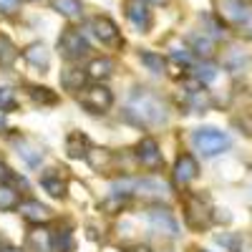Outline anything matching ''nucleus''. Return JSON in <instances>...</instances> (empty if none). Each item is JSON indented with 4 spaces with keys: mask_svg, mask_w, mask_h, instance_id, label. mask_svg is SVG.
Here are the masks:
<instances>
[{
    "mask_svg": "<svg viewBox=\"0 0 252 252\" xmlns=\"http://www.w3.org/2000/svg\"><path fill=\"white\" fill-rule=\"evenodd\" d=\"M124 119L134 126H141V129H154V126H161L166 121V103L154 91L139 89L126 103Z\"/></svg>",
    "mask_w": 252,
    "mask_h": 252,
    "instance_id": "obj_1",
    "label": "nucleus"
},
{
    "mask_svg": "<svg viewBox=\"0 0 252 252\" xmlns=\"http://www.w3.org/2000/svg\"><path fill=\"white\" fill-rule=\"evenodd\" d=\"M114 194L121 197H144V199H164L169 197V184L157 177H121L111 182Z\"/></svg>",
    "mask_w": 252,
    "mask_h": 252,
    "instance_id": "obj_2",
    "label": "nucleus"
},
{
    "mask_svg": "<svg viewBox=\"0 0 252 252\" xmlns=\"http://www.w3.org/2000/svg\"><path fill=\"white\" fill-rule=\"evenodd\" d=\"M192 144L194 149L204 157H217L222 152H227L229 146H232V141H229V136L220 129H215V126H204V129H197L194 136H192Z\"/></svg>",
    "mask_w": 252,
    "mask_h": 252,
    "instance_id": "obj_3",
    "label": "nucleus"
},
{
    "mask_svg": "<svg viewBox=\"0 0 252 252\" xmlns=\"http://www.w3.org/2000/svg\"><path fill=\"white\" fill-rule=\"evenodd\" d=\"M58 51H61V56L66 61H78V58H83L91 51V46H89L86 35H83L81 31L66 28L61 33V38H58Z\"/></svg>",
    "mask_w": 252,
    "mask_h": 252,
    "instance_id": "obj_4",
    "label": "nucleus"
},
{
    "mask_svg": "<svg viewBox=\"0 0 252 252\" xmlns=\"http://www.w3.org/2000/svg\"><path fill=\"white\" fill-rule=\"evenodd\" d=\"M78 101H81L83 109H89L94 114H103L114 103V94H111V89L103 86V83H94V86L83 89V94H81Z\"/></svg>",
    "mask_w": 252,
    "mask_h": 252,
    "instance_id": "obj_5",
    "label": "nucleus"
},
{
    "mask_svg": "<svg viewBox=\"0 0 252 252\" xmlns=\"http://www.w3.org/2000/svg\"><path fill=\"white\" fill-rule=\"evenodd\" d=\"M184 212H187V222L192 229H204L209 222H212V212L202 197L197 194H187L184 199Z\"/></svg>",
    "mask_w": 252,
    "mask_h": 252,
    "instance_id": "obj_6",
    "label": "nucleus"
},
{
    "mask_svg": "<svg viewBox=\"0 0 252 252\" xmlns=\"http://www.w3.org/2000/svg\"><path fill=\"white\" fill-rule=\"evenodd\" d=\"M91 33L101 40L103 46H114V48L124 46V40H121V31L116 28L114 20H111V18H106V15H96V18H91Z\"/></svg>",
    "mask_w": 252,
    "mask_h": 252,
    "instance_id": "obj_7",
    "label": "nucleus"
},
{
    "mask_svg": "<svg viewBox=\"0 0 252 252\" xmlns=\"http://www.w3.org/2000/svg\"><path fill=\"white\" fill-rule=\"evenodd\" d=\"M136 159L144 169H149V172H159L164 166V157H161L159 144L154 139H141L136 144Z\"/></svg>",
    "mask_w": 252,
    "mask_h": 252,
    "instance_id": "obj_8",
    "label": "nucleus"
},
{
    "mask_svg": "<svg viewBox=\"0 0 252 252\" xmlns=\"http://www.w3.org/2000/svg\"><path fill=\"white\" fill-rule=\"evenodd\" d=\"M26 252H56V240H53V232L46 227L35 224L31 232L26 235V242H23Z\"/></svg>",
    "mask_w": 252,
    "mask_h": 252,
    "instance_id": "obj_9",
    "label": "nucleus"
},
{
    "mask_svg": "<svg viewBox=\"0 0 252 252\" xmlns=\"http://www.w3.org/2000/svg\"><path fill=\"white\" fill-rule=\"evenodd\" d=\"M149 224H152V229H154L157 235L179 237V224H177V220L172 217L169 209H161V207L152 209V212H149Z\"/></svg>",
    "mask_w": 252,
    "mask_h": 252,
    "instance_id": "obj_10",
    "label": "nucleus"
},
{
    "mask_svg": "<svg viewBox=\"0 0 252 252\" xmlns=\"http://www.w3.org/2000/svg\"><path fill=\"white\" fill-rule=\"evenodd\" d=\"M220 10L235 26H245L252 20V8L247 0H220Z\"/></svg>",
    "mask_w": 252,
    "mask_h": 252,
    "instance_id": "obj_11",
    "label": "nucleus"
},
{
    "mask_svg": "<svg viewBox=\"0 0 252 252\" xmlns=\"http://www.w3.org/2000/svg\"><path fill=\"white\" fill-rule=\"evenodd\" d=\"M18 209H20V215H23V220H28L31 224H46V222L53 220L51 207H46L43 202H38V199H26V202H20Z\"/></svg>",
    "mask_w": 252,
    "mask_h": 252,
    "instance_id": "obj_12",
    "label": "nucleus"
},
{
    "mask_svg": "<svg viewBox=\"0 0 252 252\" xmlns=\"http://www.w3.org/2000/svg\"><path fill=\"white\" fill-rule=\"evenodd\" d=\"M197 174H199L197 159H194L192 154H179L177 161H174V172H172L174 182H177L179 187H184V184H189V182H194Z\"/></svg>",
    "mask_w": 252,
    "mask_h": 252,
    "instance_id": "obj_13",
    "label": "nucleus"
},
{
    "mask_svg": "<svg viewBox=\"0 0 252 252\" xmlns=\"http://www.w3.org/2000/svg\"><path fill=\"white\" fill-rule=\"evenodd\" d=\"M124 8H126V18H129L141 33L149 31V26H152V10H149V5H146L144 0H129Z\"/></svg>",
    "mask_w": 252,
    "mask_h": 252,
    "instance_id": "obj_14",
    "label": "nucleus"
},
{
    "mask_svg": "<svg viewBox=\"0 0 252 252\" xmlns=\"http://www.w3.org/2000/svg\"><path fill=\"white\" fill-rule=\"evenodd\" d=\"M89 136L83 134V131H71L66 136V152L71 159H83V157H89Z\"/></svg>",
    "mask_w": 252,
    "mask_h": 252,
    "instance_id": "obj_15",
    "label": "nucleus"
},
{
    "mask_svg": "<svg viewBox=\"0 0 252 252\" xmlns=\"http://www.w3.org/2000/svg\"><path fill=\"white\" fill-rule=\"evenodd\" d=\"M23 56H26V61L31 63V66H35V68H40V71H46L48 63H51L48 48H46L43 43H31V46H26V48H23Z\"/></svg>",
    "mask_w": 252,
    "mask_h": 252,
    "instance_id": "obj_16",
    "label": "nucleus"
},
{
    "mask_svg": "<svg viewBox=\"0 0 252 252\" xmlns=\"http://www.w3.org/2000/svg\"><path fill=\"white\" fill-rule=\"evenodd\" d=\"M40 187L46 189V192L56 199H61L63 194H66V179H63L56 169L46 172V174H40Z\"/></svg>",
    "mask_w": 252,
    "mask_h": 252,
    "instance_id": "obj_17",
    "label": "nucleus"
},
{
    "mask_svg": "<svg viewBox=\"0 0 252 252\" xmlns=\"http://www.w3.org/2000/svg\"><path fill=\"white\" fill-rule=\"evenodd\" d=\"M114 73V61L111 58H94L89 63V68H86V76L94 78V81H101V78H109Z\"/></svg>",
    "mask_w": 252,
    "mask_h": 252,
    "instance_id": "obj_18",
    "label": "nucleus"
},
{
    "mask_svg": "<svg viewBox=\"0 0 252 252\" xmlns=\"http://www.w3.org/2000/svg\"><path fill=\"white\" fill-rule=\"evenodd\" d=\"M86 78H89L86 71H81V68H68V71L61 73V83H63V89H66V91H83Z\"/></svg>",
    "mask_w": 252,
    "mask_h": 252,
    "instance_id": "obj_19",
    "label": "nucleus"
},
{
    "mask_svg": "<svg viewBox=\"0 0 252 252\" xmlns=\"http://www.w3.org/2000/svg\"><path fill=\"white\" fill-rule=\"evenodd\" d=\"M51 8L56 13H61L63 18H81L83 15V5H81V0H51Z\"/></svg>",
    "mask_w": 252,
    "mask_h": 252,
    "instance_id": "obj_20",
    "label": "nucleus"
},
{
    "mask_svg": "<svg viewBox=\"0 0 252 252\" xmlns=\"http://www.w3.org/2000/svg\"><path fill=\"white\" fill-rule=\"evenodd\" d=\"M28 96L35 103H43V106H56L58 103V96L51 89H46V86H28Z\"/></svg>",
    "mask_w": 252,
    "mask_h": 252,
    "instance_id": "obj_21",
    "label": "nucleus"
},
{
    "mask_svg": "<svg viewBox=\"0 0 252 252\" xmlns=\"http://www.w3.org/2000/svg\"><path fill=\"white\" fill-rule=\"evenodd\" d=\"M18 204H20V194L13 187L0 184V209H3V212H10V209H18Z\"/></svg>",
    "mask_w": 252,
    "mask_h": 252,
    "instance_id": "obj_22",
    "label": "nucleus"
},
{
    "mask_svg": "<svg viewBox=\"0 0 252 252\" xmlns=\"http://www.w3.org/2000/svg\"><path fill=\"white\" fill-rule=\"evenodd\" d=\"M18 149H20V157H23L31 166H38L40 159H43V152H40L38 146H33L31 141H20V144H18Z\"/></svg>",
    "mask_w": 252,
    "mask_h": 252,
    "instance_id": "obj_23",
    "label": "nucleus"
},
{
    "mask_svg": "<svg viewBox=\"0 0 252 252\" xmlns=\"http://www.w3.org/2000/svg\"><path fill=\"white\" fill-rule=\"evenodd\" d=\"M15 56H18V51L10 43V38L0 33V66H10V63L15 61Z\"/></svg>",
    "mask_w": 252,
    "mask_h": 252,
    "instance_id": "obj_24",
    "label": "nucleus"
},
{
    "mask_svg": "<svg viewBox=\"0 0 252 252\" xmlns=\"http://www.w3.org/2000/svg\"><path fill=\"white\" fill-rule=\"evenodd\" d=\"M189 43H192V51H197L199 56H209L212 53V48H215V40L209 38V35H192L189 38Z\"/></svg>",
    "mask_w": 252,
    "mask_h": 252,
    "instance_id": "obj_25",
    "label": "nucleus"
},
{
    "mask_svg": "<svg viewBox=\"0 0 252 252\" xmlns=\"http://www.w3.org/2000/svg\"><path fill=\"white\" fill-rule=\"evenodd\" d=\"M194 78L199 83H212L217 78V68L212 63H199V66H194Z\"/></svg>",
    "mask_w": 252,
    "mask_h": 252,
    "instance_id": "obj_26",
    "label": "nucleus"
},
{
    "mask_svg": "<svg viewBox=\"0 0 252 252\" xmlns=\"http://www.w3.org/2000/svg\"><path fill=\"white\" fill-rule=\"evenodd\" d=\"M18 109V96L13 89H0V111L8 114V111H15Z\"/></svg>",
    "mask_w": 252,
    "mask_h": 252,
    "instance_id": "obj_27",
    "label": "nucleus"
},
{
    "mask_svg": "<svg viewBox=\"0 0 252 252\" xmlns=\"http://www.w3.org/2000/svg\"><path fill=\"white\" fill-rule=\"evenodd\" d=\"M141 61H144L154 73H161V71L166 68V61H164L161 56H157V53H141Z\"/></svg>",
    "mask_w": 252,
    "mask_h": 252,
    "instance_id": "obj_28",
    "label": "nucleus"
},
{
    "mask_svg": "<svg viewBox=\"0 0 252 252\" xmlns=\"http://www.w3.org/2000/svg\"><path fill=\"white\" fill-rule=\"evenodd\" d=\"M101 207L106 209L109 215H116V212H121V209L126 207V197H121V194H114L111 199H106V202H103Z\"/></svg>",
    "mask_w": 252,
    "mask_h": 252,
    "instance_id": "obj_29",
    "label": "nucleus"
},
{
    "mask_svg": "<svg viewBox=\"0 0 252 252\" xmlns=\"http://www.w3.org/2000/svg\"><path fill=\"white\" fill-rule=\"evenodd\" d=\"M20 10V0H0V13L3 15H15Z\"/></svg>",
    "mask_w": 252,
    "mask_h": 252,
    "instance_id": "obj_30",
    "label": "nucleus"
},
{
    "mask_svg": "<svg viewBox=\"0 0 252 252\" xmlns=\"http://www.w3.org/2000/svg\"><path fill=\"white\" fill-rule=\"evenodd\" d=\"M13 179H18V177L13 174V169H10L5 161H0V184H8V182H13Z\"/></svg>",
    "mask_w": 252,
    "mask_h": 252,
    "instance_id": "obj_31",
    "label": "nucleus"
},
{
    "mask_svg": "<svg viewBox=\"0 0 252 252\" xmlns=\"http://www.w3.org/2000/svg\"><path fill=\"white\" fill-rule=\"evenodd\" d=\"M124 252H154L149 245H131V247H126Z\"/></svg>",
    "mask_w": 252,
    "mask_h": 252,
    "instance_id": "obj_32",
    "label": "nucleus"
},
{
    "mask_svg": "<svg viewBox=\"0 0 252 252\" xmlns=\"http://www.w3.org/2000/svg\"><path fill=\"white\" fill-rule=\"evenodd\" d=\"M0 252H20V250H15V247L8 245V242H0Z\"/></svg>",
    "mask_w": 252,
    "mask_h": 252,
    "instance_id": "obj_33",
    "label": "nucleus"
},
{
    "mask_svg": "<svg viewBox=\"0 0 252 252\" xmlns=\"http://www.w3.org/2000/svg\"><path fill=\"white\" fill-rule=\"evenodd\" d=\"M5 129V116H3V111H0V131Z\"/></svg>",
    "mask_w": 252,
    "mask_h": 252,
    "instance_id": "obj_34",
    "label": "nucleus"
},
{
    "mask_svg": "<svg viewBox=\"0 0 252 252\" xmlns=\"http://www.w3.org/2000/svg\"><path fill=\"white\" fill-rule=\"evenodd\" d=\"M144 3H157V5H161V3H166V0H144Z\"/></svg>",
    "mask_w": 252,
    "mask_h": 252,
    "instance_id": "obj_35",
    "label": "nucleus"
}]
</instances>
